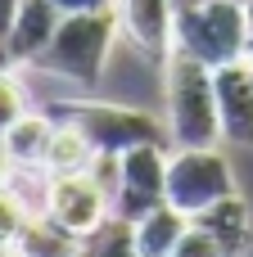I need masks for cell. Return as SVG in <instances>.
<instances>
[{
    "label": "cell",
    "mask_w": 253,
    "mask_h": 257,
    "mask_svg": "<svg viewBox=\"0 0 253 257\" xmlns=\"http://www.w3.org/2000/svg\"><path fill=\"white\" fill-rule=\"evenodd\" d=\"M0 257H14V244H0Z\"/></svg>",
    "instance_id": "obj_24"
},
{
    "label": "cell",
    "mask_w": 253,
    "mask_h": 257,
    "mask_svg": "<svg viewBox=\"0 0 253 257\" xmlns=\"http://www.w3.org/2000/svg\"><path fill=\"white\" fill-rule=\"evenodd\" d=\"M122 23L131 32V41L140 45V54L163 68L172 59V41H177V0H122Z\"/></svg>",
    "instance_id": "obj_9"
},
{
    "label": "cell",
    "mask_w": 253,
    "mask_h": 257,
    "mask_svg": "<svg viewBox=\"0 0 253 257\" xmlns=\"http://www.w3.org/2000/svg\"><path fill=\"white\" fill-rule=\"evenodd\" d=\"M244 0H177V41L172 50L222 68L244 59Z\"/></svg>",
    "instance_id": "obj_2"
},
{
    "label": "cell",
    "mask_w": 253,
    "mask_h": 257,
    "mask_svg": "<svg viewBox=\"0 0 253 257\" xmlns=\"http://www.w3.org/2000/svg\"><path fill=\"white\" fill-rule=\"evenodd\" d=\"M45 217H54L63 230L81 235L91 226H100L109 217V194L91 172H72V176H50L45 185Z\"/></svg>",
    "instance_id": "obj_7"
},
{
    "label": "cell",
    "mask_w": 253,
    "mask_h": 257,
    "mask_svg": "<svg viewBox=\"0 0 253 257\" xmlns=\"http://www.w3.org/2000/svg\"><path fill=\"white\" fill-rule=\"evenodd\" d=\"M231 194H240L235 172L217 145L213 149H177L167 158V203L181 208L186 217H195V212H204Z\"/></svg>",
    "instance_id": "obj_5"
},
{
    "label": "cell",
    "mask_w": 253,
    "mask_h": 257,
    "mask_svg": "<svg viewBox=\"0 0 253 257\" xmlns=\"http://www.w3.org/2000/svg\"><path fill=\"white\" fill-rule=\"evenodd\" d=\"M190 221L204 226V230L222 244V253H226V257H244V253H249V244H253V217H249V203H244L240 194H231V199H222V203L195 212Z\"/></svg>",
    "instance_id": "obj_11"
},
{
    "label": "cell",
    "mask_w": 253,
    "mask_h": 257,
    "mask_svg": "<svg viewBox=\"0 0 253 257\" xmlns=\"http://www.w3.org/2000/svg\"><path fill=\"white\" fill-rule=\"evenodd\" d=\"M167 257H226V253H222V244H217L204 226H195V221H190V226H186V235L177 239V248H172Z\"/></svg>",
    "instance_id": "obj_17"
},
{
    "label": "cell",
    "mask_w": 253,
    "mask_h": 257,
    "mask_svg": "<svg viewBox=\"0 0 253 257\" xmlns=\"http://www.w3.org/2000/svg\"><path fill=\"white\" fill-rule=\"evenodd\" d=\"M18 9H23V0H0V45H5V36L14 32V18H18Z\"/></svg>",
    "instance_id": "obj_21"
},
{
    "label": "cell",
    "mask_w": 253,
    "mask_h": 257,
    "mask_svg": "<svg viewBox=\"0 0 253 257\" xmlns=\"http://www.w3.org/2000/svg\"><path fill=\"white\" fill-rule=\"evenodd\" d=\"M9 172H14V158H9V149H5V140H0V185L9 181Z\"/></svg>",
    "instance_id": "obj_23"
},
{
    "label": "cell",
    "mask_w": 253,
    "mask_h": 257,
    "mask_svg": "<svg viewBox=\"0 0 253 257\" xmlns=\"http://www.w3.org/2000/svg\"><path fill=\"white\" fill-rule=\"evenodd\" d=\"M14 257H77V235L63 230L54 217H27L14 239Z\"/></svg>",
    "instance_id": "obj_15"
},
{
    "label": "cell",
    "mask_w": 253,
    "mask_h": 257,
    "mask_svg": "<svg viewBox=\"0 0 253 257\" xmlns=\"http://www.w3.org/2000/svg\"><path fill=\"white\" fill-rule=\"evenodd\" d=\"M118 5L113 9H91V14H63V23L54 27L50 45L36 54L41 68H54L63 72L68 81H81V86H95L100 72H104V59H109V45H113V32H118Z\"/></svg>",
    "instance_id": "obj_3"
},
{
    "label": "cell",
    "mask_w": 253,
    "mask_h": 257,
    "mask_svg": "<svg viewBox=\"0 0 253 257\" xmlns=\"http://www.w3.org/2000/svg\"><path fill=\"white\" fill-rule=\"evenodd\" d=\"M77 257H140V248H136V221L109 212L100 226L77 235Z\"/></svg>",
    "instance_id": "obj_14"
},
{
    "label": "cell",
    "mask_w": 253,
    "mask_h": 257,
    "mask_svg": "<svg viewBox=\"0 0 253 257\" xmlns=\"http://www.w3.org/2000/svg\"><path fill=\"white\" fill-rule=\"evenodd\" d=\"M167 203V154L163 145H131L118 154V190H113V212L127 221H140Z\"/></svg>",
    "instance_id": "obj_6"
},
{
    "label": "cell",
    "mask_w": 253,
    "mask_h": 257,
    "mask_svg": "<svg viewBox=\"0 0 253 257\" xmlns=\"http://www.w3.org/2000/svg\"><path fill=\"white\" fill-rule=\"evenodd\" d=\"M213 90H217L222 140L253 149V68H249V59L213 68Z\"/></svg>",
    "instance_id": "obj_8"
},
{
    "label": "cell",
    "mask_w": 253,
    "mask_h": 257,
    "mask_svg": "<svg viewBox=\"0 0 253 257\" xmlns=\"http://www.w3.org/2000/svg\"><path fill=\"white\" fill-rule=\"evenodd\" d=\"M186 226H190V217L181 208H172V203H158L154 212H145L136 221V248H140V257H167L177 248V239L186 235Z\"/></svg>",
    "instance_id": "obj_13"
},
{
    "label": "cell",
    "mask_w": 253,
    "mask_h": 257,
    "mask_svg": "<svg viewBox=\"0 0 253 257\" xmlns=\"http://www.w3.org/2000/svg\"><path fill=\"white\" fill-rule=\"evenodd\" d=\"M249 68H253V54H249Z\"/></svg>",
    "instance_id": "obj_25"
},
{
    "label": "cell",
    "mask_w": 253,
    "mask_h": 257,
    "mask_svg": "<svg viewBox=\"0 0 253 257\" xmlns=\"http://www.w3.org/2000/svg\"><path fill=\"white\" fill-rule=\"evenodd\" d=\"M167 81V136L177 149H213L222 145V122H217V90H213V68L172 50L163 63Z\"/></svg>",
    "instance_id": "obj_1"
},
{
    "label": "cell",
    "mask_w": 253,
    "mask_h": 257,
    "mask_svg": "<svg viewBox=\"0 0 253 257\" xmlns=\"http://www.w3.org/2000/svg\"><path fill=\"white\" fill-rule=\"evenodd\" d=\"M45 113H50V122L77 126L100 154H122L131 145H163V126L140 108L100 104V99H54V104H45Z\"/></svg>",
    "instance_id": "obj_4"
},
{
    "label": "cell",
    "mask_w": 253,
    "mask_h": 257,
    "mask_svg": "<svg viewBox=\"0 0 253 257\" xmlns=\"http://www.w3.org/2000/svg\"><path fill=\"white\" fill-rule=\"evenodd\" d=\"M244 27H249L244 32V59H249L253 54V0H244Z\"/></svg>",
    "instance_id": "obj_22"
},
{
    "label": "cell",
    "mask_w": 253,
    "mask_h": 257,
    "mask_svg": "<svg viewBox=\"0 0 253 257\" xmlns=\"http://www.w3.org/2000/svg\"><path fill=\"white\" fill-rule=\"evenodd\" d=\"M50 131H54L50 113H23V117L0 136L5 149H9V158H14V167H41V163H45Z\"/></svg>",
    "instance_id": "obj_16"
},
{
    "label": "cell",
    "mask_w": 253,
    "mask_h": 257,
    "mask_svg": "<svg viewBox=\"0 0 253 257\" xmlns=\"http://www.w3.org/2000/svg\"><path fill=\"white\" fill-rule=\"evenodd\" d=\"M23 226H27V203L0 185V244H14Z\"/></svg>",
    "instance_id": "obj_18"
},
{
    "label": "cell",
    "mask_w": 253,
    "mask_h": 257,
    "mask_svg": "<svg viewBox=\"0 0 253 257\" xmlns=\"http://www.w3.org/2000/svg\"><path fill=\"white\" fill-rule=\"evenodd\" d=\"M27 113V104H23V86L9 77V72H0V136L18 122Z\"/></svg>",
    "instance_id": "obj_19"
},
{
    "label": "cell",
    "mask_w": 253,
    "mask_h": 257,
    "mask_svg": "<svg viewBox=\"0 0 253 257\" xmlns=\"http://www.w3.org/2000/svg\"><path fill=\"white\" fill-rule=\"evenodd\" d=\"M100 158V149L68 122H54L50 131V145H45V172L50 176H72V172H91V163Z\"/></svg>",
    "instance_id": "obj_12"
},
{
    "label": "cell",
    "mask_w": 253,
    "mask_h": 257,
    "mask_svg": "<svg viewBox=\"0 0 253 257\" xmlns=\"http://www.w3.org/2000/svg\"><path fill=\"white\" fill-rule=\"evenodd\" d=\"M50 5H59L63 14H91V9H113L118 0H50Z\"/></svg>",
    "instance_id": "obj_20"
},
{
    "label": "cell",
    "mask_w": 253,
    "mask_h": 257,
    "mask_svg": "<svg viewBox=\"0 0 253 257\" xmlns=\"http://www.w3.org/2000/svg\"><path fill=\"white\" fill-rule=\"evenodd\" d=\"M63 23V9L59 5H50V0H23V9H18V18H14V32L5 36V59H14V63H36V54L50 45V36H54V27Z\"/></svg>",
    "instance_id": "obj_10"
}]
</instances>
